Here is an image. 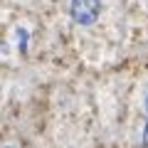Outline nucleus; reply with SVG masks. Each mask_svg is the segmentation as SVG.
I'll return each instance as SVG.
<instances>
[{
  "mask_svg": "<svg viewBox=\"0 0 148 148\" xmlns=\"http://www.w3.org/2000/svg\"><path fill=\"white\" fill-rule=\"evenodd\" d=\"M101 15V0H72L69 3V17L77 25L89 27Z\"/></svg>",
  "mask_w": 148,
  "mask_h": 148,
  "instance_id": "f257e3e1",
  "label": "nucleus"
},
{
  "mask_svg": "<svg viewBox=\"0 0 148 148\" xmlns=\"http://www.w3.org/2000/svg\"><path fill=\"white\" fill-rule=\"evenodd\" d=\"M143 148H148V94H146V126H143Z\"/></svg>",
  "mask_w": 148,
  "mask_h": 148,
  "instance_id": "f03ea898",
  "label": "nucleus"
},
{
  "mask_svg": "<svg viewBox=\"0 0 148 148\" xmlns=\"http://www.w3.org/2000/svg\"><path fill=\"white\" fill-rule=\"evenodd\" d=\"M0 148H17V146H0Z\"/></svg>",
  "mask_w": 148,
  "mask_h": 148,
  "instance_id": "7ed1b4c3",
  "label": "nucleus"
}]
</instances>
